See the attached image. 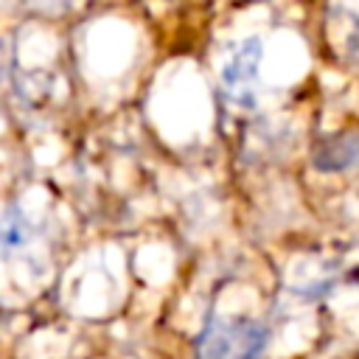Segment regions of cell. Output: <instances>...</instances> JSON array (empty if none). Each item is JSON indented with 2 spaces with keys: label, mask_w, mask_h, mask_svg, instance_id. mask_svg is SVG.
<instances>
[{
  "label": "cell",
  "mask_w": 359,
  "mask_h": 359,
  "mask_svg": "<svg viewBox=\"0 0 359 359\" xmlns=\"http://www.w3.org/2000/svg\"><path fill=\"white\" fill-rule=\"evenodd\" d=\"M261 59L264 42L258 36H247L233 45L222 65V93L236 107H255L261 87Z\"/></svg>",
  "instance_id": "cell-2"
},
{
  "label": "cell",
  "mask_w": 359,
  "mask_h": 359,
  "mask_svg": "<svg viewBox=\"0 0 359 359\" xmlns=\"http://www.w3.org/2000/svg\"><path fill=\"white\" fill-rule=\"evenodd\" d=\"M356 163H359V135H353V132L325 135L311 149V165L323 174L348 171Z\"/></svg>",
  "instance_id": "cell-3"
},
{
  "label": "cell",
  "mask_w": 359,
  "mask_h": 359,
  "mask_svg": "<svg viewBox=\"0 0 359 359\" xmlns=\"http://www.w3.org/2000/svg\"><path fill=\"white\" fill-rule=\"evenodd\" d=\"M28 238H31V222L22 216L20 208H8L0 222V247L6 252H17L28 244Z\"/></svg>",
  "instance_id": "cell-4"
},
{
  "label": "cell",
  "mask_w": 359,
  "mask_h": 359,
  "mask_svg": "<svg viewBox=\"0 0 359 359\" xmlns=\"http://www.w3.org/2000/svg\"><path fill=\"white\" fill-rule=\"evenodd\" d=\"M269 345V328L252 317H208L194 351L196 359H261Z\"/></svg>",
  "instance_id": "cell-1"
}]
</instances>
